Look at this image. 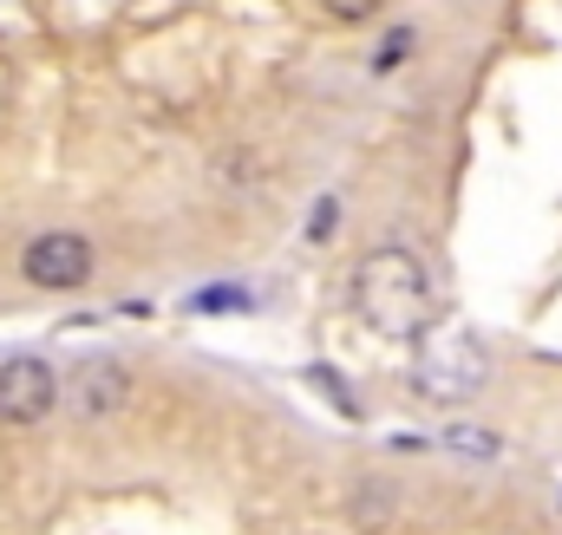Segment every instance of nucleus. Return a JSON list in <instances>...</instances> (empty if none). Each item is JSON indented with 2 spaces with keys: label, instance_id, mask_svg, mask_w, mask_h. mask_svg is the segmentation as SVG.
I'll list each match as a JSON object with an SVG mask.
<instances>
[{
  "label": "nucleus",
  "instance_id": "nucleus-8",
  "mask_svg": "<svg viewBox=\"0 0 562 535\" xmlns=\"http://www.w3.org/2000/svg\"><path fill=\"white\" fill-rule=\"evenodd\" d=\"M321 7H327L334 20H347V26H353V20H367V13H373L380 0H321Z\"/></svg>",
  "mask_w": 562,
  "mask_h": 535
},
{
  "label": "nucleus",
  "instance_id": "nucleus-7",
  "mask_svg": "<svg viewBox=\"0 0 562 535\" xmlns=\"http://www.w3.org/2000/svg\"><path fill=\"white\" fill-rule=\"evenodd\" d=\"M334 223H340V203H327V196H321V203H314V229H307V236H314V242H327V236H334Z\"/></svg>",
  "mask_w": 562,
  "mask_h": 535
},
{
  "label": "nucleus",
  "instance_id": "nucleus-1",
  "mask_svg": "<svg viewBox=\"0 0 562 535\" xmlns=\"http://www.w3.org/2000/svg\"><path fill=\"white\" fill-rule=\"evenodd\" d=\"M353 314L367 333L380 340H419L425 327L438 320V294H431V268L386 242V249H367L353 262Z\"/></svg>",
  "mask_w": 562,
  "mask_h": 535
},
{
  "label": "nucleus",
  "instance_id": "nucleus-4",
  "mask_svg": "<svg viewBox=\"0 0 562 535\" xmlns=\"http://www.w3.org/2000/svg\"><path fill=\"white\" fill-rule=\"evenodd\" d=\"M53 405H59V373H53L46 360L20 353V360L0 366V424L26 431V424H40Z\"/></svg>",
  "mask_w": 562,
  "mask_h": 535
},
{
  "label": "nucleus",
  "instance_id": "nucleus-2",
  "mask_svg": "<svg viewBox=\"0 0 562 535\" xmlns=\"http://www.w3.org/2000/svg\"><path fill=\"white\" fill-rule=\"evenodd\" d=\"M491 379V353L471 327H425L419 333V353H413V386L419 399L431 405H464L477 386Z\"/></svg>",
  "mask_w": 562,
  "mask_h": 535
},
{
  "label": "nucleus",
  "instance_id": "nucleus-3",
  "mask_svg": "<svg viewBox=\"0 0 562 535\" xmlns=\"http://www.w3.org/2000/svg\"><path fill=\"white\" fill-rule=\"evenodd\" d=\"M20 274H26L33 287H46V294L86 287V281H92V242H86V236H72V229H46V236H33V242H26Z\"/></svg>",
  "mask_w": 562,
  "mask_h": 535
},
{
  "label": "nucleus",
  "instance_id": "nucleus-5",
  "mask_svg": "<svg viewBox=\"0 0 562 535\" xmlns=\"http://www.w3.org/2000/svg\"><path fill=\"white\" fill-rule=\"evenodd\" d=\"M125 392H132V373L119 360L72 366V418H112V411H125Z\"/></svg>",
  "mask_w": 562,
  "mask_h": 535
},
{
  "label": "nucleus",
  "instance_id": "nucleus-6",
  "mask_svg": "<svg viewBox=\"0 0 562 535\" xmlns=\"http://www.w3.org/2000/svg\"><path fill=\"white\" fill-rule=\"evenodd\" d=\"M445 444H451V451H464V457H497V451H504V437H497V431H471V424L445 431Z\"/></svg>",
  "mask_w": 562,
  "mask_h": 535
}]
</instances>
